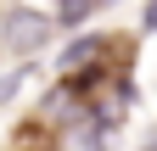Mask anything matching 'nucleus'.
<instances>
[{"label": "nucleus", "mask_w": 157, "mask_h": 151, "mask_svg": "<svg viewBox=\"0 0 157 151\" xmlns=\"http://www.w3.org/2000/svg\"><path fill=\"white\" fill-rule=\"evenodd\" d=\"M90 50H95V39H78V45H67V50H62V62L73 67V62H84V56H90Z\"/></svg>", "instance_id": "obj_3"}, {"label": "nucleus", "mask_w": 157, "mask_h": 151, "mask_svg": "<svg viewBox=\"0 0 157 151\" xmlns=\"http://www.w3.org/2000/svg\"><path fill=\"white\" fill-rule=\"evenodd\" d=\"M6 39H11L17 50H39V45H45V11L17 6V11L6 17Z\"/></svg>", "instance_id": "obj_1"}, {"label": "nucleus", "mask_w": 157, "mask_h": 151, "mask_svg": "<svg viewBox=\"0 0 157 151\" xmlns=\"http://www.w3.org/2000/svg\"><path fill=\"white\" fill-rule=\"evenodd\" d=\"M90 11H95V6H56V23H67V28H73V23H84Z\"/></svg>", "instance_id": "obj_2"}]
</instances>
